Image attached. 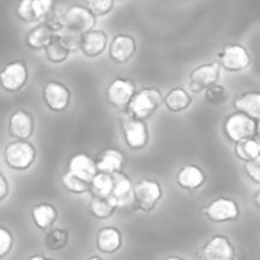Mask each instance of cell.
Segmentation results:
<instances>
[{
	"label": "cell",
	"instance_id": "obj_8",
	"mask_svg": "<svg viewBox=\"0 0 260 260\" xmlns=\"http://www.w3.org/2000/svg\"><path fill=\"white\" fill-rule=\"evenodd\" d=\"M201 260H236V246L223 234H214L201 249Z\"/></svg>",
	"mask_w": 260,
	"mask_h": 260
},
{
	"label": "cell",
	"instance_id": "obj_20",
	"mask_svg": "<svg viewBox=\"0 0 260 260\" xmlns=\"http://www.w3.org/2000/svg\"><path fill=\"white\" fill-rule=\"evenodd\" d=\"M107 48V36L104 31L100 29H92L86 34H83V40H81V52L89 57V58H95L98 55H101Z\"/></svg>",
	"mask_w": 260,
	"mask_h": 260
},
{
	"label": "cell",
	"instance_id": "obj_23",
	"mask_svg": "<svg viewBox=\"0 0 260 260\" xmlns=\"http://www.w3.org/2000/svg\"><path fill=\"white\" fill-rule=\"evenodd\" d=\"M234 109L254 119L260 118V92H243L234 100Z\"/></svg>",
	"mask_w": 260,
	"mask_h": 260
},
{
	"label": "cell",
	"instance_id": "obj_40",
	"mask_svg": "<svg viewBox=\"0 0 260 260\" xmlns=\"http://www.w3.org/2000/svg\"><path fill=\"white\" fill-rule=\"evenodd\" d=\"M28 260H52V258H48V257H45V255H40V254H34V255H31Z\"/></svg>",
	"mask_w": 260,
	"mask_h": 260
},
{
	"label": "cell",
	"instance_id": "obj_34",
	"mask_svg": "<svg viewBox=\"0 0 260 260\" xmlns=\"http://www.w3.org/2000/svg\"><path fill=\"white\" fill-rule=\"evenodd\" d=\"M86 4L95 17H104L113 10V0H86Z\"/></svg>",
	"mask_w": 260,
	"mask_h": 260
},
{
	"label": "cell",
	"instance_id": "obj_38",
	"mask_svg": "<svg viewBox=\"0 0 260 260\" xmlns=\"http://www.w3.org/2000/svg\"><path fill=\"white\" fill-rule=\"evenodd\" d=\"M8 193H10V184L7 181V178L0 173V202L8 196Z\"/></svg>",
	"mask_w": 260,
	"mask_h": 260
},
{
	"label": "cell",
	"instance_id": "obj_14",
	"mask_svg": "<svg viewBox=\"0 0 260 260\" xmlns=\"http://www.w3.org/2000/svg\"><path fill=\"white\" fill-rule=\"evenodd\" d=\"M137 52V42L132 36L118 34L109 45V57L116 64H124Z\"/></svg>",
	"mask_w": 260,
	"mask_h": 260
},
{
	"label": "cell",
	"instance_id": "obj_35",
	"mask_svg": "<svg viewBox=\"0 0 260 260\" xmlns=\"http://www.w3.org/2000/svg\"><path fill=\"white\" fill-rule=\"evenodd\" d=\"M228 98V93H226V89L220 84H214L211 86L210 89L205 90V101L208 104H214V106H219V104H223Z\"/></svg>",
	"mask_w": 260,
	"mask_h": 260
},
{
	"label": "cell",
	"instance_id": "obj_3",
	"mask_svg": "<svg viewBox=\"0 0 260 260\" xmlns=\"http://www.w3.org/2000/svg\"><path fill=\"white\" fill-rule=\"evenodd\" d=\"M223 134L225 137L237 144L245 140H251L257 137V119L242 113L234 112L223 121Z\"/></svg>",
	"mask_w": 260,
	"mask_h": 260
},
{
	"label": "cell",
	"instance_id": "obj_1",
	"mask_svg": "<svg viewBox=\"0 0 260 260\" xmlns=\"http://www.w3.org/2000/svg\"><path fill=\"white\" fill-rule=\"evenodd\" d=\"M162 103H164V98H162L161 90L155 87H143L137 90L132 101L128 103L125 112L137 119L146 121L155 115V112L159 109Z\"/></svg>",
	"mask_w": 260,
	"mask_h": 260
},
{
	"label": "cell",
	"instance_id": "obj_22",
	"mask_svg": "<svg viewBox=\"0 0 260 260\" xmlns=\"http://www.w3.org/2000/svg\"><path fill=\"white\" fill-rule=\"evenodd\" d=\"M55 39V31L51 28V25L43 23L36 28H32L26 36V45L34 51L46 49Z\"/></svg>",
	"mask_w": 260,
	"mask_h": 260
},
{
	"label": "cell",
	"instance_id": "obj_2",
	"mask_svg": "<svg viewBox=\"0 0 260 260\" xmlns=\"http://www.w3.org/2000/svg\"><path fill=\"white\" fill-rule=\"evenodd\" d=\"M119 124H121L122 140L128 149L141 150L149 144L150 135L146 121L137 119L134 116H130L127 112H122L119 115Z\"/></svg>",
	"mask_w": 260,
	"mask_h": 260
},
{
	"label": "cell",
	"instance_id": "obj_10",
	"mask_svg": "<svg viewBox=\"0 0 260 260\" xmlns=\"http://www.w3.org/2000/svg\"><path fill=\"white\" fill-rule=\"evenodd\" d=\"M63 28H69L72 31L86 34L93 29L96 23V17L89 11V8L74 5L61 16Z\"/></svg>",
	"mask_w": 260,
	"mask_h": 260
},
{
	"label": "cell",
	"instance_id": "obj_18",
	"mask_svg": "<svg viewBox=\"0 0 260 260\" xmlns=\"http://www.w3.org/2000/svg\"><path fill=\"white\" fill-rule=\"evenodd\" d=\"M68 172L74 173L75 176L81 178L86 182H92V179L98 175V169L95 164V159H92L86 153H77L69 159Z\"/></svg>",
	"mask_w": 260,
	"mask_h": 260
},
{
	"label": "cell",
	"instance_id": "obj_24",
	"mask_svg": "<svg viewBox=\"0 0 260 260\" xmlns=\"http://www.w3.org/2000/svg\"><path fill=\"white\" fill-rule=\"evenodd\" d=\"M17 16L28 23H36L48 17L39 0H20L17 5Z\"/></svg>",
	"mask_w": 260,
	"mask_h": 260
},
{
	"label": "cell",
	"instance_id": "obj_28",
	"mask_svg": "<svg viewBox=\"0 0 260 260\" xmlns=\"http://www.w3.org/2000/svg\"><path fill=\"white\" fill-rule=\"evenodd\" d=\"M234 153H236V156L240 161H245V162L258 158L260 156V144H258V140L251 138V140H245V141L237 143L236 147H234Z\"/></svg>",
	"mask_w": 260,
	"mask_h": 260
},
{
	"label": "cell",
	"instance_id": "obj_33",
	"mask_svg": "<svg viewBox=\"0 0 260 260\" xmlns=\"http://www.w3.org/2000/svg\"><path fill=\"white\" fill-rule=\"evenodd\" d=\"M55 37L72 52L81 48V40H83V34L72 31L69 28H61L58 32H55Z\"/></svg>",
	"mask_w": 260,
	"mask_h": 260
},
{
	"label": "cell",
	"instance_id": "obj_26",
	"mask_svg": "<svg viewBox=\"0 0 260 260\" xmlns=\"http://www.w3.org/2000/svg\"><path fill=\"white\" fill-rule=\"evenodd\" d=\"M116 204L112 198H100L92 196L87 205V211L96 219H109L116 211Z\"/></svg>",
	"mask_w": 260,
	"mask_h": 260
},
{
	"label": "cell",
	"instance_id": "obj_44",
	"mask_svg": "<svg viewBox=\"0 0 260 260\" xmlns=\"http://www.w3.org/2000/svg\"><path fill=\"white\" fill-rule=\"evenodd\" d=\"M86 260H103V258L98 257V255H92V257H89V258H86Z\"/></svg>",
	"mask_w": 260,
	"mask_h": 260
},
{
	"label": "cell",
	"instance_id": "obj_13",
	"mask_svg": "<svg viewBox=\"0 0 260 260\" xmlns=\"http://www.w3.org/2000/svg\"><path fill=\"white\" fill-rule=\"evenodd\" d=\"M43 100L49 110L63 112L71 103V90L60 81H48L43 87Z\"/></svg>",
	"mask_w": 260,
	"mask_h": 260
},
{
	"label": "cell",
	"instance_id": "obj_43",
	"mask_svg": "<svg viewBox=\"0 0 260 260\" xmlns=\"http://www.w3.org/2000/svg\"><path fill=\"white\" fill-rule=\"evenodd\" d=\"M257 137H258V140H260V118L257 119Z\"/></svg>",
	"mask_w": 260,
	"mask_h": 260
},
{
	"label": "cell",
	"instance_id": "obj_12",
	"mask_svg": "<svg viewBox=\"0 0 260 260\" xmlns=\"http://www.w3.org/2000/svg\"><path fill=\"white\" fill-rule=\"evenodd\" d=\"M220 77V64L205 63L194 68L190 74V89L196 93L205 92L211 86L217 84Z\"/></svg>",
	"mask_w": 260,
	"mask_h": 260
},
{
	"label": "cell",
	"instance_id": "obj_17",
	"mask_svg": "<svg viewBox=\"0 0 260 260\" xmlns=\"http://www.w3.org/2000/svg\"><path fill=\"white\" fill-rule=\"evenodd\" d=\"M98 173H106V175H118L122 173L125 167V156L121 150L118 149H104L103 152L98 153L95 159Z\"/></svg>",
	"mask_w": 260,
	"mask_h": 260
},
{
	"label": "cell",
	"instance_id": "obj_5",
	"mask_svg": "<svg viewBox=\"0 0 260 260\" xmlns=\"http://www.w3.org/2000/svg\"><path fill=\"white\" fill-rule=\"evenodd\" d=\"M202 214L214 223L236 220L240 214L239 205L231 198H216L202 207Z\"/></svg>",
	"mask_w": 260,
	"mask_h": 260
},
{
	"label": "cell",
	"instance_id": "obj_37",
	"mask_svg": "<svg viewBox=\"0 0 260 260\" xmlns=\"http://www.w3.org/2000/svg\"><path fill=\"white\" fill-rule=\"evenodd\" d=\"M245 172L251 181H254L255 184H260V156L252 161L245 162Z\"/></svg>",
	"mask_w": 260,
	"mask_h": 260
},
{
	"label": "cell",
	"instance_id": "obj_36",
	"mask_svg": "<svg viewBox=\"0 0 260 260\" xmlns=\"http://www.w3.org/2000/svg\"><path fill=\"white\" fill-rule=\"evenodd\" d=\"M13 243H14V239H13L11 231L5 226H0V258L7 257L11 252Z\"/></svg>",
	"mask_w": 260,
	"mask_h": 260
},
{
	"label": "cell",
	"instance_id": "obj_42",
	"mask_svg": "<svg viewBox=\"0 0 260 260\" xmlns=\"http://www.w3.org/2000/svg\"><path fill=\"white\" fill-rule=\"evenodd\" d=\"M164 260H185V258H182V257H178V255H169V257H166Z\"/></svg>",
	"mask_w": 260,
	"mask_h": 260
},
{
	"label": "cell",
	"instance_id": "obj_29",
	"mask_svg": "<svg viewBox=\"0 0 260 260\" xmlns=\"http://www.w3.org/2000/svg\"><path fill=\"white\" fill-rule=\"evenodd\" d=\"M92 196L100 198H110L113 191V176L106 173H98L90 182Z\"/></svg>",
	"mask_w": 260,
	"mask_h": 260
},
{
	"label": "cell",
	"instance_id": "obj_27",
	"mask_svg": "<svg viewBox=\"0 0 260 260\" xmlns=\"http://www.w3.org/2000/svg\"><path fill=\"white\" fill-rule=\"evenodd\" d=\"M191 104V96L184 87H173L164 98V106L170 112H182Z\"/></svg>",
	"mask_w": 260,
	"mask_h": 260
},
{
	"label": "cell",
	"instance_id": "obj_11",
	"mask_svg": "<svg viewBox=\"0 0 260 260\" xmlns=\"http://www.w3.org/2000/svg\"><path fill=\"white\" fill-rule=\"evenodd\" d=\"M217 57L220 60V66L228 72H240L251 64L249 52L242 45H226L219 51Z\"/></svg>",
	"mask_w": 260,
	"mask_h": 260
},
{
	"label": "cell",
	"instance_id": "obj_16",
	"mask_svg": "<svg viewBox=\"0 0 260 260\" xmlns=\"http://www.w3.org/2000/svg\"><path fill=\"white\" fill-rule=\"evenodd\" d=\"M8 128L11 137H14L16 140L28 141V138L34 134V116L29 112L19 109L10 116Z\"/></svg>",
	"mask_w": 260,
	"mask_h": 260
},
{
	"label": "cell",
	"instance_id": "obj_31",
	"mask_svg": "<svg viewBox=\"0 0 260 260\" xmlns=\"http://www.w3.org/2000/svg\"><path fill=\"white\" fill-rule=\"evenodd\" d=\"M61 182H63V187L69 191V193H74V194H83V193H87L90 191V184L83 181L81 178L75 176L74 173L71 172H66L61 178Z\"/></svg>",
	"mask_w": 260,
	"mask_h": 260
},
{
	"label": "cell",
	"instance_id": "obj_15",
	"mask_svg": "<svg viewBox=\"0 0 260 260\" xmlns=\"http://www.w3.org/2000/svg\"><path fill=\"white\" fill-rule=\"evenodd\" d=\"M118 208L135 205V184L124 173L113 175V191L110 196Z\"/></svg>",
	"mask_w": 260,
	"mask_h": 260
},
{
	"label": "cell",
	"instance_id": "obj_4",
	"mask_svg": "<svg viewBox=\"0 0 260 260\" xmlns=\"http://www.w3.org/2000/svg\"><path fill=\"white\" fill-rule=\"evenodd\" d=\"M4 158L10 169L17 170V172H25L36 161V149L28 141L16 140L5 146Z\"/></svg>",
	"mask_w": 260,
	"mask_h": 260
},
{
	"label": "cell",
	"instance_id": "obj_39",
	"mask_svg": "<svg viewBox=\"0 0 260 260\" xmlns=\"http://www.w3.org/2000/svg\"><path fill=\"white\" fill-rule=\"evenodd\" d=\"M39 2L43 7V10L46 11V14L49 16L52 13V8H54V0H39Z\"/></svg>",
	"mask_w": 260,
	"mask_h": 260
},
{
	"label": "cell",
	"instance_id": "obj_32",
	"mask_svg": "<svg viewBox=\"0 0 260 260\" xmlns=\"http://www.w3.org/2000/svg\"><path fill=\"white\" fill-rule=\"evenodd\" d=\"M45 54H46V58L51 61V63H55V64H60V63H63V61H66L68 60V57H69V54H71V51L55 37L54 39V42L45 49Z\"/></svg>",
	"mask_w": 260,
	"mask_h": 260
},
{
	"label": "cell",
	"instance_id": "obj_19",
	"mask_svg": "<svg viewBox=\"0 0 260 260\" xmlns=\"http://www.w3.org/2000/svg\"><path fill=\"white\" fill-rule=\"evenodd\" d=\"M207 181L205 173L202 172V169H199L198 166L193 164H187L182 166L179 169V172L176 173V184L188 191H194L198 188H201Z\"/></svg>",
	"mask_w": 260,
	"mask_h": 260
},
{
	"label": "cell",
	"instance_id": "obj_6",
	"mask_svg": "<svg viewBox=\"0 0 260 260\" xmlns=\"http://www.w3.org/2000/svg\"><path fill=\"white\" fill-rule=\"evenodd\" d=\"M29 78L28 66L23 60H14L0 71V86L8 92L20 90Z\"/></svg>",
	"mask_w": 260,
	"mask_h": 260
},
{
	"label": "cell",
	"instance_id": "obj_21",
	"mask_svg": "<svg viewBox=\"0 0 260 260\" xmlns=\"http://www.w3.org/2000/svg\"><path fill=\"white\" fill-rule=\"evenodd\" d=\"M96 248L101 252L113 254L122 245V234L115 226H104L96 233Z\"/></svg>",
	"mask_w": 260,
	"mask_h": 260
},
{
	"label": "cell",
	"instance_id": "obj_41",
	"mask_svg": "<svg viewBox=\"0 0 260 260\" xmlns=\"http://www.w3.org/2000/svg\"><path fill=\"white\" fill-rule=\"evenodd\" d=\"M254 204L260 208V190L255 191V194H254Z\"/></svg>",
	"mask_w": 260,
	"mask_h": 260
},
{
	"label": "cell",
	"instance_id": "obj_45",
	"mask_svg": "<svg viewBox=\"0 0 260 260\" xmlns=\"http://www.w3.org/2000/svg\"><path fill=\"white\" fill-rule=\"evenodd\" d=\"M258 144H260V140H258Z\"/></svg>",
	"mask_w": 260,
	"mask_h": 260
},
{
	"label": "cell",
	"instance_id": "obj_30",
	"mask_svg": "<svg viewBox=\"0 0 260 260\" xmlns=\"http://www.w3.org/2000/svg\"><path fill=\"white\" fill-rule=\"evenodd\" d=\"M69 242V233L61 228H52L45 236V245L51 251H60L66 248Z\"/></svg>",
	"mask_w": 260,
	"mask_h": 260
},
{
	"label": "cell",
	"instance_id": "obj_25",
	"mask_svg": "<svg viewBox=\"0 0 260 260\" xmlns=\"http://www.w3.org/2000/svg\"><path fill=\"white\" fill-rule=\"evenodd\" d=\"M31 216H32V220H34V223H36L37 228H40V230H49L51 225L57 220L58 211L51 204H39V205H36L32 208Z\"/></svg>",
	"mask_w": 260,
	"mask_h": 260
},
{
	"label": "cell",
	"instance_id": "obj_9",
	"mask_svg": "<svg viewBox=\"0 0 260 260\" xmlns=\"http://www.w3.org/2000/svg\"><path fill=\"white\" fill-rule=\"evenodd\" d=\"M135 93H137V87L132 80L118 77L112 80L107 87V101L115 109L125 112L128 103L132 101Z\"/></svg>",
	"mask_w": 260,
	"mask_h": 260
},
{
	"label": "cell",
	"instance_id": "obj_7",
	"mask_svg": "<svg viewBox=\"0 0 260 260\" xmlns=\"http://www.w3.org/2000/svg\"><path fill=\"white\" fill-rule=\"evenodd\" d=\"M162 199V187L153 179H141L135 184V207L152 211Z\"/></svg>",
	"mask_w": 260,
	"mask_h": 260
}]
</instances>
